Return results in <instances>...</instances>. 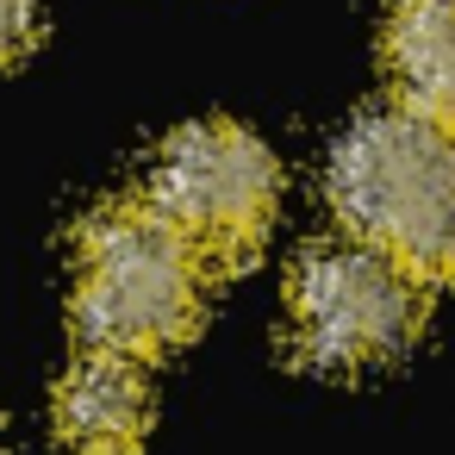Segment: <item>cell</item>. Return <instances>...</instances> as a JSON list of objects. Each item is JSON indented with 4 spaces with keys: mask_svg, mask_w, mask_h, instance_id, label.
Segmentation results:
<instances>
[{
    "mask_svg": "<svg viewBox=\"0 0 455 455\" xmlns=\"http://www.w3.org/2000/svg\"><path fill=\"white\" fill-rule=\"evenodd\" d=\"M38 44V0H0V63Z\"/></svg>",
    "mask_w": 455,
    "mask_h": 455,
    "instance_id": "7",
    "label": "cell"
},
{
    "mask_svg": "<svg viewBox=\"0 0 455 455\" xmlns=\"http://www.w3.org/2000/svg\"><path fill=\"white\" fill-rule=\"evenodd\" d=\"M324 188L349 237L374 243L424 287L455 281V132L399 100L374 107L337 138Z\"/></svg>",
    "mask_w": 455,
    "mask_h": 455,
    "instance_id": "1",
    "label": "cell"
},
{
    "mask_svg": "<svg viewBox=\"0 0 455 455\" xmlns=\"http://www.w3.org/2000/svg\"><path fill=\"white\" fill-rule=\"evenodd\" d=\"M399 107L455 132V0H399L380 38Z\"/></svg>",
    "mask_w": 455,
    "mask_h": 455,
    "instance_id": "6",
    "label": "cell"
},
{
    "mask_svg": "<svg viewBox=\"0 0 455 455\" xmlns=\"http://www.w3.org/2000/svg\"><path fill=\"white\" fill-rule=\"evenodd\" d=\"M206 306L200 250L144 200H107L76 237V331L88 349L150 362L194 337Z\"/></svg>",
    "mask_w": 455,
    "mask_h": 455,
    "instance_id": "2",
    "label": "cell"
},
{
    "mask_svg": "<svg viewBox=\"0 0 455 455\" xmlns=\"http://www.w3.org/2000/svg\"><path fill=\"white\" fill-rule=\"evenodd\" d=\"M424 281L362 237L312 243L287 275V343L318 374L399 362L424 331Z\"/></svg>",
    "mask_w": 455,
    "mask_h": 455,
    "instance_id": "3",
    "label": "cell"
},
{
    "mask_svg": "<svg viewBox=\"0 0 455 455\" xmlns=\"http://www.w3.org/2000/svg\"><path fill=\"white\" fill-rule=\"evenodd\" d=\"M150 430V387L132 355L82 349L57 380V436L76 455H132Z\"/></svg>",
    "mask_w": 455,
    "mask_h": 455,
    "instance_id": "5",
    "label": "cell"
},
{
    "mask_svg": "<svg viewBox=\"0 0 455 455\" xmlns=\"http://www.w3.org/2000/svg\"><path fill=\"white\" fill-rule=\"evenodd\" d=\"M144 200L200 250L206 268L256 256L281 206V169L262 138L231 119H200L163 138L144 175Z\"/></svg>",
    "mask_w": 455,
    "mask_h": 455,
    "instance_id": "4",
    "label": "cell"
}]
</instances>
